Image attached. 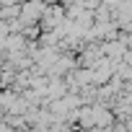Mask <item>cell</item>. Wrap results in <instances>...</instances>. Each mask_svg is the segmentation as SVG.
<instances>
[{
    "mask_svg": "<svg viewBox=\"0 0 132 132\" xmlns=\"http://www.w3.org/2000/svg\"><path fill=\"white\" fill-rule=\"evenodd\" d=\"M44 3H52V0H44Z\"/></svg>",
    "mask_w": 132,
    "mask_h": 132,
    "instance_id": "cell-1",
    "label": "cell"
}]
</instances>
